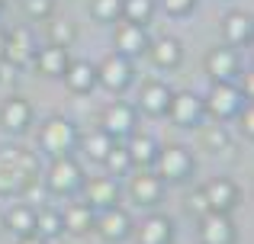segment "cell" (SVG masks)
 Here are the masks:
<instances>
[{
	"instance_id": "7",
	"label": "cell",
	"mask_w": 254,
	"mask_h": 244,
	"mask_svg": "<svg viewBox=\"0 0 254 244\" xmlns=\"http://www.w3.org/2000/svg\"><path fill=\"white\" fill-rule=\"evenodd\" d=\"M93 228L100 232L103 241H126L132 235V219H129V212L116 202V206L100 209V212L93 215Z\"/></svg>"
},
{
	"instance_id": "33",
	"label": "cell",
	"mask_w": 254,
	"mask_h": 244,
	"mask_svg": "<svg viewBox=\"0 0 254 244\" xmlns=\"http://www.w3.org/2000/svg\"><path fill=\"white\" fill-rule=\"evenodd\" d=\"M52 0H26V13H29L32 19H45V16H52Z\"/></svg>"
},
{
	"instance_id": "41",
	"label": "cell",
	"mask_w": 254,
	"mask_h": 244,
	"mask_svg": "<svg viewBox=\"0 0 254 244\" xmlns=\"http://www.w3.org/2000/svg\"><path fill=\"white\" fill-rule=\"evenodd\" d=\"M0 6H3V0H0Z\"/></svg>"
},
{
	"instance_id": "38",
	"label": "cell",
	"mask_w": 254,
	"mask_h": 244,
	"mask_svg": "<svg viewBox=\"0 0 254 244\" xmlns=\"http://www.w3.org/2000/svg\"><path fill=\"white\" fill-rule=\"evenodd\" d=\"M16 244H49V241H45V238H39V235L32 232V235H19V241H16Z\"/></svg>"
},
{
	"instance_id": "14",
	"label": "cell",
	"mask_w": 254,
	"mask_h": 244,
	"mask_svg": "<svg viewBox=\"0 0 254 244\" xmlns=\"http://www.w3.org/2000/svg\"><path fill=\"white\" fill-rule=\"evenodd\" d=\"M206 71H209L212 81H235L242 74V61H238V51L232 45H219L206 55Z\"/></svg>"
},
{
	"instance_id": "36",
	"label": "cell",
	"mask_w": 254,
	"mask_h": 244,
	"mask_svg": "<svg viewBox=\"0 0 254 244\" xmlns=\"http://www.w3.org/2000/svg\"><path fill=\"white\" fill-rule=\"evenodd\" d=\"M190 212H196V215H206V212H209V202H206L203 190H196V193L190 196Z\"/></svg>"
},
{
	"instance_id": "16",
	"label": "cell",
	"mask_w": 254,
	"mask_h": 244,
	"mask_svg": "<svg viewBox=\"0 0 254 244\" xmlns=\"http://www.w3.org/2000/svg\"><path fill=\"white\" fill-rule=\"evenodd\" d=\"M116 51H119V55H126V58H138L142 51H148V36H145V26L123 19V23L116 26Z\"/></svg>"
},
{
	"instance_id": "1",
	"label": "cell",
	"mask_w": 254,
	"mask_h": 244,
	"mask_svg": "<svg viewBox=\"0 0 254 244\" xmlns=\"http://www.w3.org/2000/svg\"><path fill=\"white\" fill-rule=\"evenodd\" d=\"M39 180V157L19 145L0 148V196L26 193V187Z\"/></svg>"
},
{
	"instance_id": "34",
	"label": "cell",
	"mask_w": 254,
	"mask_h": 244,
	"mask_svg": "<svg viewBox=\"0 0 254 244\" xmlns=\"http://www.w3.org/2000/svg\"><path fill=\"white\" fill-rule=\"evenodd\" d=\"M161 3H164V10H168V13H174V16H184V13L193 10L196 0H161Z\"/></svg>"
},
{
	"instance_id": "28",
	"label": "cell",
	"mask_w": 254,
	"mask_h": 244,
	"mask_svg": "<svg viewBox=\"0 0 254 244\" xmlns=\"http://www.w3.org/2000/svg\"><path fill=\"white\" fill-rule=\"evenodd\" d=\"M103 164H106V174H110V177H126L132 167H135V164H132V154H129V148H126V145H113V148L106 151Z\"/></svg>"
},
{
	"instance_id": "12",
	"label": "cell",
	"mask_w": 254,
	"mask_h": 244,
	"mask_svg": "<svg viewBox=\"0 0 254 244\" xmlns=\"http://www.w3.org/2000/svg\"><path fill=\"white\" fill-rule=\"evenodd\" d=\"M199 244H235V225L225 212L199 215Z\"/></svg>"
},
{
	"instance_id": "23",
	"label": "cell",
	"mask_w": 254,
	"mask_h": 244,
	"mask_svg": "<svg viewBox=\"0 0 254 244\" xmlns=\"http://www.w3.org/2000/svg\"><path fill=\"white\" fill-rule=\"evenodd\" d=\"M93 215L97 212H93L87 202H74V206L64 209L62 225H64V232H71V235H87V232H93Z\"/></svg>"
},
{
	"instance_id": "6",
	"label": "cell",
	"mask_w": 254,
	"mask_h": 244,
	"mask_svg": "<svg viewBox=\"0 0 254 244\" xmlns=\"http://www.w3.org/2000/svg\"><path fill=\"white\" fill-rule=\"evenodd\" d=\"M93 68H97V84H103L113 94H119V90H126L132 84V61L126 55H119V51L106 55L103 61L93 64Z\"/></svg>"
},
{
	"instance_id": "37",
	"label": "cell",
	"mask_w": 254,
	"mask_h": 244,
	"mask_svg": "<svg viewBox=\"0 0 254 244\" xmlns=\"http://www.w3.org/2000/svg\"><path fill=\"white\" fill-rule=\"evenodd\" d=\"M238 116H242V132L251 138V135H254V116H251V106H248V103L238 109Z\"/></svg>"
},
{
	"instance_id": "29",
	"label": "cell",
	"mask_w": 254,
	"mask_h": 244,
	"mask_svg": "<svg viewBox=\"0 0 254 244\" xmlns=\"http://www.w3.org/2000/svg\"><path fill=\"white\" fill-rule=\"evenodd\" d=\"M126 148H129V154H132V164H142V167H145V164L155 161V154H158L161 145H158L151 135H135Z\"/></svg>"
},
{
	"instance_id": "22",
	"label": "cell",
	"mask_w": 254,
	"mask_h": 244,
	"mask_svg": "<svg viewBox=\"0 0 254 244\" xmlns=\"http://www.w3.org/2000/svg\"><path fill=\"white\" fill-rule=\"evenodd\" d=\"M251 16L248 13H229L222 19V36H225V45L238 49V45H248L251 42Z\"/></svg>"
},
{
	"instance_id": "35",
	"label": "cell",
	"mask_w": 254,
	"mask_h": 244,
	"mask_svg": "<svg viewBox=\"0 0 254 244\" xmlns=\"http://www.w3.org/2000/svg\"><path fill=\"white\" fill-rule=\"evenodd\" d=\"M203 138H206V145H212L216 151H222V148H225V142H229V138H225V132H222V125H212V129L206 132Z\"/></svg>"
},
{
	"instance_id": "2",
	"label": "cell",
	"mask_w": 254,
	"mask_h": 244,
	"mask_svg": "<svg viewBox=\"0 0 254 244\" xmlns=\"http://www.w3.org/2000/svg\"><path fill=\"white\" fill-rule=\"evenodd\" d=\"M45 190L49 193H58V196H71L81 190L84 183V174H81V164L74 161L71 154H62V157H52L49 170H45Z\"/></svg>"
},
{
	"instance_id": "24",
	"label": "cell",
	"mask_w": 254,
	"mask_h": 244,
	"mask_svg": "<svg viewBox=\"0 0 254 244\" xmlns=\"http://www.w3.org/2000/svg\"><path fill=\"white\" fill-rule=\"evenodd\" d=\"M148 49H151V61H155L158 68H177L180 58H184V45L174 36H161L155 45H148Z\"/></svg>"
},
{
	"instance_id": "26",
	"label": "cell",
	"mask_w": 254,
	"mask_h": 244,
	"mask_svg": "<svg viewBox=\"0 0 254 244\" xmlns=\"http://www.w3.org/2000/svg\"><path fill=\"white\" fill-rule=\"evenodd\" d=\"M3 222L6 228H10L13 235H32V228H36V209L32 206H13L10 212H3Z\"/></svg>"
},
{
	"instance_id": "21",
	"label": "cell",
	"mask_w": 254,
	"mask_h": 244,
	"mask_svg": "<svg viewBox=\"0 0 254 244\" xmlns=\"http://www.w3.org/2000/svg\"><path fill=\"white\" fill-rule=\"evenodd\" d=\"M138 244H171L174 241V222L168 215H148L138 225Z\"/></svg>"
},
{
	"instance_id": "30",
	"label": "cell",
	"mask_w": 254,
	"mask_h": 244,
	"mask_svg": "<svg viewBox=\"0 0 254 244\" xmlns=\"http://www.w3.org/2000/svg\"><path fill=\"white\" fill-rule=\"evenodd\" d=\"M151 16H155V3L151 0H123V19L145 26Z\"/></svg>"
},
{
	"instance_id": "4",
	"label": "cell",
	"mask_w": 254,
	"mask_h": 244,
	"mask_svg": "<svg viewBox=\"0 0 254 244\" xmlns=\"http://www.w3.org/2000/svg\"><path fill=\"white\" fill-rule=\"evenodd\" d=\"M248 103V97L235 87L232 81H212V90H209V100L203 103V109L216 119H235L238 109Z\"/></svg>"
},
{
	"instance_id": "9",
	"label": "cell",
	"mask_w": 254,
	"mask_h": 244,
	"mask_svg": "<svg viewBox=\"0 0 254 244\" xmlns=\"http://www.w3.org/2000/svg\"><path fill=\"white\" fill-rule=\"evenodd\" d=\"M135 125H138V113H135V106H129V103H110V106L103 109V119H100V129H103L106 135H113V138L132 135Z\"/></svg>"
},
{
	"instance_id": "32",
	"label": "cell",
	"mask_w": 254,
	"mask_h": 244,
	"mask_svg": "<svg viewBox=\"0 0 254 244\" xmlns=\"http://www.w3.org/2000/svg\"><path fill=\"white\" fill-rule=\"evenodd\" d=\"M52 45H62V49H68L71 42H74V26L68 23V19H58V23H52Z\"/></svg>"
},
{
	"instance_id": "31",
	"label": "cell",
	"mask_w": 254,
	"mask_h": 244,
	"mask_svg": "<svg viewBox=\"0 0 254 244\" xmlns=\"http://www.w3.org/2000/svg\"><path fill=\"white\" fill-rule=\"evenodd\" d=\"M90 13L100 23H116L123 16V0H90Z\"/></svg>"
},
{
	"instance_id": "40",
	"label": "cell",
	"mask_w": 254,
	"mask_h": 244,
	"mask_svg": "<svg viewBox=\"0 0 254 244\" xmlns=\"http://www.w3.org/2000/svg\"><path fill=\"white\" fill-rule=\"evenodd\" d=\"M3 228H6V222H3V212H0V232H3Z\"/></svg>"
},
{
	"instance_id": "25",
	"label": "cell",
	"mask_w": 254,
	"mask_h": 244,
	"mask_svg": "<svg viewBox=\"0 0 254 244\" xmlns=\"http://www.w3.org/2000/svg\"><path fill=\"white\" fill-rule=\"evenodd\" d=\"M32 232H36L39 238H45V241L58 238V235L64 232V225H62V212H58V209H52V206L36 209V228H32Z\"/></svg>"
},
{
	"instance_id": "39",
	"label": "cell",
	"mask_w": 254,
	"mask_h": 244,
	"mask_svg": "<svg viewBox=\"0 0 254 244\" xmlns=\"http://www.w3.org/2000/svg\"><path fill=\"white\" fill-rule=\"evenodd\" d=\"M3 36H6V29H3V26H0V49H3Z\"/></svg>"
},
{
	"instance_id": "19",
	"label": "cell",
	"mask_w": 254,
	"mask_h": 244,
	"mask_svg": "<svg viewBox=\"0 0 254 244\" xmlns=\"http://www.w3.org/2000/svg\"><path fill=\"white\" fill-rule=\"evenodd\" d=\"M62 81L68 84L71 94H90V90L97 87V68H93L90 61H68Z\"/></svg>"
},
{
	"instance_id": "20",
	"label": "cell",
	"mask_w": 254,
	"mask_h": 244,
	"mask_svg": "<svg viewBox=\"0 0 254 244\" xmlns=\"http://www.w3.org/2000/svg\"><path fill=\"white\" fill-rule=\"evenodd\" d=\"M32 61H36L39 74H45V77H62L71 58H68V49H62V45H49V49L32 51Z\"/></svg>"
},
{
	"instance_id": "27",
	"label": "cell",
	"mask_w": 254,
	"mask_h": 244,
	"mask_svg": "<svg viewBox=\"0 0 254 244\" xmlns=\"http://www.w3.org/2000/svg\"><path fill=\"white\" fill-rule=\"evenodd\" d=\"M77 142L84 145V151H87V157H90V161H103L106 151H110L113 145H116V138L106 135L103 129H93V132H87L84 138H77Z\"/></svg>"
},
{
	"instance_id": "13",
	"label": "cell",
	"mask_w": 254,
	"mask_h": 244,
	"mask_svg": "<svg viewBox=\"0 0 254 244\" xmlns=\"http://www.w3.org/2000/svg\"><path fill=\"white\" fill-rule=\"evenodd\" d=\"M129 193H132V199H135V206L151 209V206H158L161 196H164V180L158 174H151V170H142V174H135L129 180Z\"/></svg>"
},
{
	"instance_id": "3",
	"label": "cell",
	"mask_w": 254,
	"mask_h": 244,
	"mask_svg": "<svg viewBox=\"0 0 254 244\" xmlns=\"http://www.w3.org/2000/svg\"><path fill=\"white\" fill-rule=\"evenodd\" d=\"M77 138H81L77 129L68 119H62V116H52V119L42 125V132H39V145H42V151L52 154V157L71 154L74 145H77Z\"/></svg>"
},
{
	"instance_id": "15",
	"label": "cell",
	"mask_w": 254,
	"mask_h": 244,
	"mask_svg": "<svg viewBox=\"0 0 254 244\" xmlns=\"http://www.w3.org/2000/svg\"><path fill=\"white\" fill-rule=\"evenodd\" d=\"M0 55L6 58L10 68H26V64L32 61V36L26 29H10L3 36V49H0Z\"/></svg>"
},
{
	"instance_id": "8",
	"label": "cell",
	"mask_w": 254,
	"mask_h": 244,
	"mask_svg": "<svg viewBox=\"0 0 254 244\" xmlns=\"http://www.w3.org/2000/svg\"><path fill=\"white\" fill-rule=\"evenodd\" d=\"M81 190H84V199H87V206H90L93 212L110 209V206H116V202H119V183H116V177H110V174L84 180Z\"/></svg>"
},
{
	"instance_id": "18",
	"label": "cell",
	"mask_w": 254,
	"mask_h": 244,
	"mask_svg": "<svg viewBox=\"0 0 254 244\" xmlns=\"http://www.w3.org/2000/svg\"><path fill=\"white\" fill-rule=\"evenodd\" d=\"M171 97H174V90L168 87V84H161V81H148V84H142V94H138V106H142V113H148V116H168Z\"/></svg>"
},
{
	"instance_id": "17",
	"label": "cell",
	"mask_w": 254,
	"mask_h": 244,
	"mask_svg": "<svg viewBox=\"0 0 254 244\" xmlns=\"http://www.w3.org/2000/svg\"><path fill=\"white\" fill-rule=\"evenodd\" d=\"M32 122V106L29 100H23V97H6L3 106H0V125H3L6 132H13V135H19V132H26Z\"/></svg>"
},
{
	"instance_id": "5",
	"label": "cell",
	"mask_w": 254,
	"mask_h": 244,
	"mask_svg": "<svg viewBox=\"0 0 254 244\" xmlns=\"http://www.w3.org/2000/svg\"><path fill=\"white\" fill-rule=\"evenodd\" d=\"M151 164H155V174L161 177V180H171V183H180L193 174V157H190V151L180 148V145L158 148V154H155Z\"/></svg>"
},
{
	"instance_id": "10",
	"label": "cell",
	"mask_w": 254,
	"mask_h": 244,
	"mask_svg": "<svg viewBox=\"0 0 254 244\" xmlns=\"http://www.w3.org/2000/svg\"><path fill=\"white\" fill-rule=\"evenodd\" d=\"M203 196H206V202H209V212H225V215L242 202V190H238L229 177H216V180H209L203 187Z\"/></svg>"
},
{
	"instance_id": "11",
	"label": "cell",
	"mask_w": 254,
	"mask_h": 244,
	"mask_svg": "<svg viewBox=\"0 0 254 244\" xmlns=\"http://www.w3.org/2000/svg\"><path fill=\"white\" fill-rule=\"evenodd\" d=\"M168 116L174 119V125H180V129H193V125H199V119L206 116V109H203V100H199L196 94L184 90V94L171 97Z\"/></svg>"
}]
</instances>
